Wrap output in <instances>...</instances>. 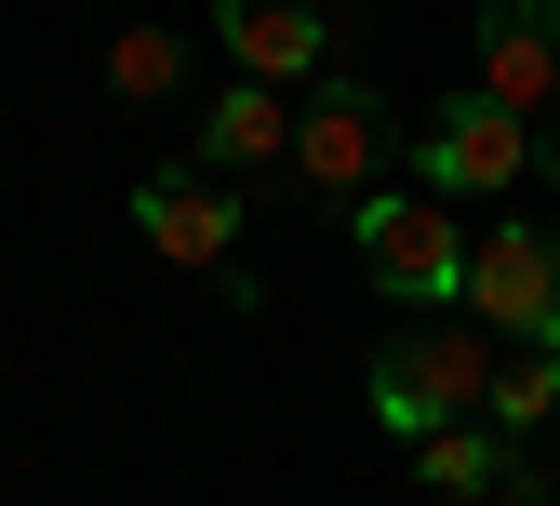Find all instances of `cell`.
Instances as JSON below:
<instances>
[{"instance_id": "obj_1", "label": "cell", "mask_w": 560, "mask_h": 506, "mask_svg": "<svg viewBox=\"0 0 560 506\" xmlns=\"http://www.w3.org/2000/svg\"><path fill=\"white\" fill-rule=\"evenodd\" d=\"M480 400H494V333L467 320H400L374 346V426L387 440H441V426H467Z\"/></svg>"}, {"instance_id": "obj_2", "label": "cell", "mask_w": 560, "mask_h": 506, "mask_svg": "<svg viewBox=\"0 0 560 506\" xmlns=\"http://www.w3.org/2000/svg\"><path fill=\"white\" fill-rule=\"evenodd\" d=\"M347 227H361V267L387 280L413 320H454V294H467V227H454V200H428V187H374Z\"/></svg>"}, {"instance_id": "obj_3", "label": "cell", "mask_w": 560, "mask_h": 506, "mask_svg": "<svg viewBox=\"0 0 560 506\" xmlns=\"http://www.w3.org/2000/svg\"><path fill=\"white\" fill-rule=\"evenodd\" d=\"M480 333H521V346H560V240L547 227H508V213H494V227H480L467 240V294H454Z\"/></svg>"}, {"instance_id": "obj_4", "label": "cell", "mask_w": 560, "mask_h": 506, "mask_svg": "<svg viewBox=\"0 0 560 506\" xmlns=\"http://www.w3.org/2000/svg\"><path fill=\"white\" fill-rule=\"evenodd\" d=\"M294 187H320L347 213L387 187V107H374V81H307V107H294Z\"/></svg>"}, {"instance_id": "obj_5", "label": "cell", "mask_w": 560, "mask_h": 506, "mask_svg": "<svg viewBox=\"0 0 560 506\" xmlns=\"http://www.w3.org/2000/svg\"><path fill=\"white\" fill-rule=\"evenodd\" d=\"M413 174H428V200H480V187H521L534 174V120L521 107H494V94H454L428 133H413Z\"/></svg>"}, {"instance_id": "obj_6", "label": "cell", "mask_w": 560, "mask_h": 506, "mask_svg": "<svg viewBox=\"0 0 560 506\" xmlns=\"http://www.w3.org/2000/svg\"><path fill=\"white\" fill-rule=\"evenodd\" d=\"M133 240H148V254H174V267H228L241 254V187L228 174H148V187H133Z\"/></svg>"}, {"instance_id": "obj_7", "label": "cell", "mask_w": 560, "mask_h": 506, "mask_svg": "<svg viewBox=\"0 0 560 506\" xmlns=\"http://www.w3.org/2000/svg\"><path fill=\"white\" fill-rule=\"evenodd\" d=\"M480 94L494 107H560V0H480Z\"/></svg>"}, {"instance_id": "obj_8", "label": "cell", "mask_w": 560, "mask_h": 506, "mask_svg": "<svg viewBox=\"0 0 560 506\" xmlns=\"http://www.w3.org/2000/svg\"><path fill=\"white\" fill-rule=\"evenodd\" d=\"M214 40L241 54V81H320V54H334V27H320V0H214Z\"/></svg>"}, {"instance_id": "obj_9", "label": "cell", "mask_w": 560, "mask_h": 506, "mask_svg": "<svg viewBox=\"0 0 560 506\" xmlns=\"http://www.w3.org/2000/svg\"><path fill=\"white\" fill-rule=\"evenodd\" d=\"M280 161H294V107L267 81H228L200 107V174H280Z\"/></svg>"}, {"instance_id": "obj_10", "label": "cell", "mask_w": 560, "mask_h": 506, "mask_svg": "<svg viewBox=\"0 0 560 506\" xmlns=\"http://www.w3.org/2000/svg\"><path fill=\"white\" fill-rule=\"evenodd\" d=\"M413 480H428L441 506H480V493H534V480H521V454H508L480 413H467V426H441V440H413Z\"/></svg>"}, {"instance_id": "obj_11", "label": "cell", "mask_w": 560, "mask_h": 506, "mask_svg": "<svg viewBox=\"0 0 560 506\" xmlns=\"http://www.w3.org/2000/svg\"><path fill=\"white\" fill-rule=\"evenodd\" d=\"M547 413H560V346L494 360V400H480V426H494V440H521V426H547Z\"/></svg>"}, {"instance_id": "obj_12", "label": "cell", "mask_w": 560, "mask_h": 506, "mask_svg": "<svg viewBox=\"0 0 560 506\" xmlns=\"http://www.w3.org/2000/svg\"><path fill=\"white\" fill-rule=\"evenodd\" d=\"M187 81V40L161 27V14H133L120 40H107V94H133V107H148V94H174Z\"/></svg>"}, {"instance_id": "obj_13", "label": "cell", "mask_w": 560, "mask_h": 506, "mask_svg": "<svg viewBox=\"0 0 560 506\" xmlns=\"http://www.w3.org/2000/svg\"><path fill=\"white\" fill-rule=\"evenodd\" d=\"M534 174H560V120H547V133H534Z\"/></svg>"}]
</instances>
